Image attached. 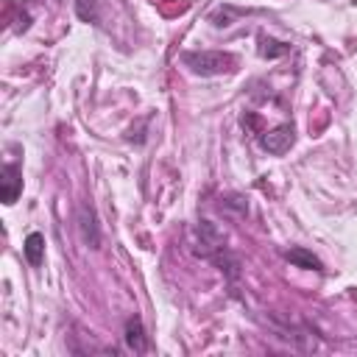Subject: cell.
Returning a JSON list of instances; mask_svg holds the SVG:
<instances>
[{
    "mask_svg": "<svg viewBox=\"0 0 357 357\" xmlns=\"http://www.w3.org/2000/svg\"><path fill=\"white\" fill-rule=\"evenodd\" d=\"M184 64L195 75H220L234 67V56L220 53V50H201V53H184Z\"/></svg>",
    "mask_w": 357,
    "mask_h": 357,
    "instance_id": "6da1fadb",
    "label": "cell"
},
{
    "mask_svg": "<svg viewBox=\"0 0 357 357\" xmlns=\"http://www.w3.org/2000/svg\"><path fill=\"white\" fill-rule=\"evenodd\" d=\"M75 220H78V231H81V240H84L89 248H100V223H98L95 206H92V204H78Z\"/></svg>",
    "mask_w": 357,
    "mask_h": 357,
    "instance_id": "7a4b0ae2",
    "label": "cell"
},
{
    "mask_svg": "<svg viewBox=\"0 0 357 357\" xmlns=\"http://www.w3.org/2000/svg\"><path fill=\"white\" fill-rule=\"evenodd\" d=\"M220 248H223V231H220L215 223L201 220V223L195 226V251H198L201 257H215Z\"/></svg>",
    "mask_w": 357,
    "mask_h": 357,
    "instance_id": "3957f363",
    "label": "cell"
},
{
    "mask_svg": "<svg viewBox=\"0 0 357 357\" xmlns=\"http://www.w3.org/2000/svg\"><path fill=\"white\" fill-rule=\"evenodd\" d=\"M259 145L268 151V153H284V151H290V145H293V126H276L273 131H268V134H262L259 137Z\"/></svg>",
    "mask_w": 357,
    "mask_h": 357,
    "instance_id": "277c9868",
    "label": "cell"
},
{
    "mask_svg": "<svg viewBox=\"0 0 357 357\" xmlns=\"http://www.w3.org/2000/svg\"><path fill=\"white\" fill-rule=\"evenodd\" d=\"M20 190H22V173H20V167L17 165H3V173H0V198H3V204H14L17 201V195H20Z\"/></svg>",
    "mask_w": 357,
    "mask_h": 357,
    "instance_id": "5b68a950",
    "label": "cell"
},
{
    "mask_svg": "<svg viewBox=\"0 0 357 357\" xmlns=\"http://www.w3.org/2000/svg\"><path fill=\"white\" fill-rule=\"evenodd\" d=\"M126 346L134 351V354H145L148 351V335L142 329V321L139 318H128L126 321Z\"/></svg>",
    "mask_w": 357,
    "mask_h": 357,
    "instance_id": "8992f818",
    "label": "cell"
},
{
    "mask_svg": "<svg viewBox=\"0 0 357 357\" xmlns=\"http://www.w3.org/2000/svg\"><path fill=\"white\" fill-rule=\"evenodd\" d=\"M284 259H287V262H293L296 268H304V271H321V259H318L312 251L301 248V245L287 248V251H284Z\"/></svg>",
    "mask_w": 357,
    "mask_h": 357,
    "instance_id": "52a82bcc",
    "label": "cell"
},
{
    "mask_svg": "<svg viewBox=\"0 0 357 357\" xmlns=\"http://www.w3.org/2000/svg\"><path fill=\"white\" fill-rule=\"evenodd\" d=\"M22 251H25V259H28L33 268H39L42 259H45V237H42L39 231H31V234L25 237V243H22Z\"/></svg>",
    "mask_w": 357,
    "mask_h": 357,
    "instance_id": "ba28073f",
    "label": "cell"
},
{
    "mask_svg": "<svg viewBox=\"0 0 357 357\" xmlns=\"http://www.w3.org/2000/svg\"><path fill=\"white\" fill-rule=\"evenodd\" d=\"M212 259L220 265V271H223V273H226L231 282L237 279V273H240V262H237V257H231V254L226 251V245H223V248H220V251H218Z\"/></svg>",
    "mask_w": 357,
    "mask_h": 357,
    "instance_id": "9c48e42d",
    "label": "cell"
},
{
    "mask_svg": "<svg viewBox=\"0 0 357 357\" xmlns=\"http://www.w3.org/2000/svg\"><path fill=\"white\" fill-rule=\"evenodd\" d=\"M75 14H78L84 22H98V20H100L95 0H75Z\"/></svg>",
    "mask_w": 357,
    "mask_h": 357,
    "instance_id": "30bf717a",
    "label": "cell"
}]
</instances>
